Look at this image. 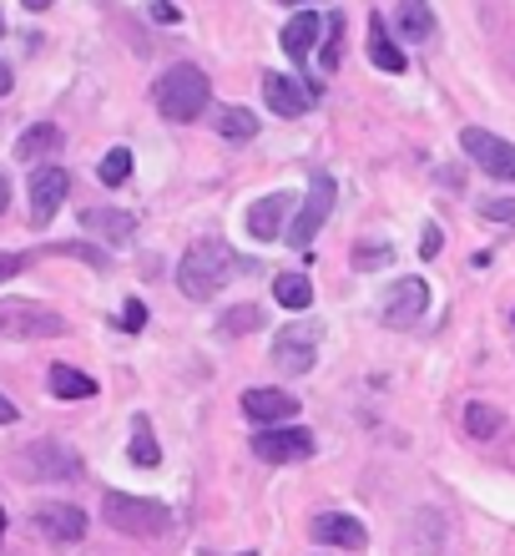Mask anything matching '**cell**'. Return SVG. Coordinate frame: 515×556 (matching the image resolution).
<instances>
[{"label": "cell", "mask_w": 515, "mask_h": 556, "mask_svg": "<svg viewBox=\"0 0 515 556\" xmlns=\"http://www.w3.org/2000/svg\"><path fill=\"white\" fill-rule=\"evenodd\" d=\"M237 268V253L222 243V238H203V243H192L182 253V264H177V289L188 293V299H213V293L233 278Z\"/></svg>", "instance_id": "6da1fadb"}, {"label": "cell", "mask_w": 515, "mask_h": 556, "mask_svg": "<svg viewBox=\"0 0 515 556\" xmlns=\"http://www.w3.org/2000/svg\"><path fill=\"white\" fill-rule=\"evenodd\" d=\"M152 102H157V112L167 122H192V117H203L207 102H213V81L197 66H172L167 76H157Z\"/></svg>", "instance_id": "7a4b0ae2"}, {"label": "cell", "mask_w": 515, "mask_h": 556, "mask_svg": "<svg viewBox=\"0 0 515 556\" xmlns=\"http://www.w3.org/2000/svg\"><path fill=\"white\" fill-rule=\"evenodd\" d=\"M102 516L112 521V531L137 536V542H157V536H167V531H172V511H167L163 501L127 496V491H106Z\"/></svg>", "instance_id": "3957f363"}, {"label": "cell", "mask_w": 515, "mask_h": 556, "mask_svg": "<svg viewBox=\"0 0 515 556\" xmlns=\"http://www.w3.org/2000/svg\"><path fill=\"white\" fill-rule=\"evenodd\" d=\"M319 339H324L319 319H298V324H288V329H279V334H273V365H279L283 375H309L313 359H319Z\"/></svg>", "instance_id": "277c9868"}, {"label": "cell", "mask_w": 515, "mask_h": 556, "mask_svg": "<svg viewBox=\"0 0 515 556\" xmlns=\"http://www.w3.org/2000/svg\"><path fill=\"white\" fill-rule=\"evenodd\" d=\"M253 455L268 460V466H298L313 455V430H298V425H263L253 435Z\"/></svg>", "instance_id": "5b68a950"}, {"label": "cell", "mask_w": 515, "mask_h": 556, "mask_svg": "<svg viewBox=\"0 0 515 556\" xmlns=\"http://www.w3.org/2000/svg\"><path fill=\"white\" fill-rule=\"evenodd\" d=\"M334 177L329 173H319L313 177V188H309V198H304V207H298V218L288 223V243H294V249H309L313 238H319V228H324L329 223V213H334Z\"/></svg>", "instance_id": "8992f818"}, {"label": "cell", "mask_w": 515, "mask_h": 556, "mask_svg": "<svg viewBox=\"0 0 515 556\" xmlns=\"http://www.w3.org/2000/svg\"><path fill=\"white\" fill-rule=\"evenodd\" d=\"M460 147H465V157H475L490 177L515 182V147L505 142V137L486 132V127H465V132H460Z\"/></svg>", "instance_id": "52a82bcc"}, {"label": "cell", "mask_w": 515, "mask_h": 556, "mask_svg": "<svg viewBox=\"0 0 515 556\" xmlns=\"http://www.w3.org/2000/svg\"><path fill=\"white\" fill-rule=\"evenodd\" d=\"M66 192H72V177L61 173V167H36V173H30V223L46 228V223L61 213Z\"/></svg>", "instance_id": "ba28073f"}, {"label": "cell", "mask_w": 515, "mask_h": 556, "mask_svg": "<svg viewBox=\"0 0 515 556\" xmlns=\"http://www.w3.org/2000/svg\"><path fill=\"white\" fill-rule=\"evenodd\" d=\"M313 97H319V87H309V81H298V76H288V72L263 76V102L273 106V117H304Z\"/></svg>", "instance_id": "9c48e42d"}, {"label": "cell", "mask_w": 515, "mask_h": 556, "mask_svg": "<svg viewBox=\"0 0 515 556\" xmlns=\"http://www.w3.org/2000/svg\"><path fill=\"white\" fill-rule=\"evenodd\" d=\"M0 329L21 339H51V334H66V319L36 304H5L0 308Z\"/></svg>", "instance_id": "30bf717a"}, {"label": "cell", "mask_w": 515, "mask_h": 556, "mask_svg": "<svg viewBox=\"0 0 515 556\" xmlns=\"http://www.w3.org/2000/svg\"><path fill=\"white\" fill-rule=\"evenodd\" d=\"M425 304H429V283H425V278H399L395 293L384 299L379 314H384V324H389V329H410V324L425 314Z\"/></svg>", "instance_id": "8fae6325"}, {"label": "cell", "mask_w": 515, "mask_h": 556, "mask_svg": "<svg viewBox=\"0 0 515 556\" xmlns=\"http://www.w3.org/2000/svg\"><path fill=\"white\" fill-rule=\"evenodd\" d=\"M313 542L344 546V552H364L369 531H364V521H353V516H344V511H324V516H313Z\"/></svg>", "instance_id": "7c38bea8"}, {"label": "cell", "mask_w": 515, "mask_h": 556, "mask_svg": "<svg viewBox=\"0 0 515 556\" xmlns=\"http://www.w3.org/2000/svg\"><path fill=\"white\" fill-rule=\"evenodd\" d=\"M243 415L258 425H288L298 415V400L288 395V390H263V384H258V390L243 395Z\"/></svg>", "instance_id": "4fadbf2b"}, {"label": "cell", "mask_w": 515, "mask_h": 556, "mask_svg": "<svg viewBox=\"0 0 515 556\" xmlns=\"http://www.w3.org/2000/svg\"><path fill=\"white\" fill-rule=\"evenodd\" d=\"M288 207H294V192H268V198H258V203L248 207V233H253V238H263V243L283 238Z\"/></svg>", "instance_id": "5bb4252c"}, {"label": "cell", "mask_w": 515, "mask_h": 556, "mask_svg": "<svg viewBox=\"0 0 515 556\" xmlns=\"http://www.w3.org/2000/svg\"><path fill=\"white\" fill-rule=\"evenodd\" d=\"M81 228H87L91 238L112 243V249H121V243H132L137 218L132 213H121V207H87V213H81Z\"/></svg>", "instance_id": "9a60e30c"}, {"label": "cell", "mask_w": 515, "mask_h": 556, "mask_svg": "<svg viewBox=\"0 0 515 556\" xmlns=\"http://www.w3.org/2000/svg\"><path fill=\"white\" fill-rule=\"evenodd\" d=\"M36 531L51 536V542H81L87 536V516L76 511V506H41L36 511Z\"/></svg>", "instance_id": "2e32d148"}, {"label": "cell", "mask_w": 515, "mask_h": 556, "mask_svg": "<svg viewBox=\"0 0 515 556\" xmlns=\"http://www.w3.org/2000/svg\"><path fill=\"white\" fill-rule=\"evenodd\" d=\"M319 36H324V21L313 11H298L288 26H283V51L294 61H309L313 56V46H319Z\"/></svg>", "instance_id": "e0dca14e"}, {"label": "cell", "mask_w": 515, "mask_h": 556, "mask_svg": "<svg viewBox=\"0 0 515 556\" xmlns=\"http://www.w3.org/2000/svg\"><path fill=\"white\" fill-rule=\"evenodd\" d=\"M369 61L389 76L404 72V51L395 46V36H389V26H384V15H369Z\"/></svg>", "instance_id": "ac0fdd59"}, {"label": "cell", "mask_w": 515, "mask_h": 556, "mask_svg": "<svg viewBox=\"0 0 515 556\" xmlns=\"http://www.w3.org/2000/svg\"><path fill=\"white\" fill-rule=\"evenodd\" d=\"M30 470H41L46 481H72L76 470H81V460H76L72 451H61L56 440H41V445L30 451Z\"/></svg>", "instance_id": "d6986e66"}, {"label": "cell", "mask_w": 515, "mask_h": 556, "mask_svg": "<svg viewBox=\"0 0 515 556\" xmlns=\"http://www.w3.org/2000/svg\"><path fill=\"white\" fill-rule=\"evenodd\" d=\"M61 127H51V122H36V127H26L21 132V142H15V157L21 162H41V157H56L61 152Z\"/></svg>", "instance_id": "ffe728a7"}, {"label": "cell", "mask_w": 515, "mask_h": 556, "mask_svg": "<svg viewBox=\"0 0 515 556\" xmlns=\"http://www.w3.org/2000/svg\"><path fill=\"white\" fill-rule=\"evenodd\" d=\"M395 30L410 36V41H429V36H435V11H429V0H399Z\"/></svg>", "instance_id": "44dd1931"}, {"label": "cell", "mask_w": 515, "mask_h": 556, "mask_svg": "<svg viewBox=\"0 0 515 556\" xmlns=\"http://www.w3.org/2000/svg\"><path fill=\"white\" fill-rule=\"evenodd\" d=\"M46 384H51V395H56V400H91V395H96V380H91V375H81V369H72V365H51Z\"/></svg>", "instance_id": "7402d4cb"}, {"label": "cell", "mask_w": 515, "mask_h": 556, "mask_svg": "<svg viewBox=\"0 0 515 556\" xmlns=\"http://www.w3.org/2000/svg\"><path fill=\"white\" fill-rule=\"evenodd\" d=\"M273 299H279L283 308L304 314V308L313 304V278H304V274H273Z\"/></svg>", "instance_id": "603a6c76"}, {"label": "cell", "mask_w": 515, "mask_h": 556, "mask_svg": "<svg viewBox=\"0 0 515 556\" xmlns=\"http://www.w3.org/2000/svg\"><path fill=\"white\" fill-rule=\"evenodd\" d=\"M465 430H471L475 440H495L505 430V415L495 410V405H486V400H471V405H465Z\"/></svg>", "instance_id": "cb8c5ba5"}, {"label": "cell", "mask_w": 515, "mask_h": 556, "mask_svg": "<svg viewBox=\"0 0 515 556\" xmlns=\"http://www.w3.org/2000/svg\"><path fill=\"white\" fill-rule=\"evenodd\" d=\"M218 132L233 142H248V137H258V117L248 106H218Z\"/></svg>", "instance_id": "d4e9b609"}, {"label": "cell", "mask_w": 515, "mask_h": 556, "mask_svg": "<svg viewBox=\"0 0 515 556\" xmlns=\"http://www.w3.org/2000/svg\"><path fill=\"white\" fill-rule=\"evenodd\" d=\"M339 61H344V15L334 11L324 21V46H319V66L324 72H339Z\"/></svg>", "instance_id": "484cf974"}, {"label": "cell", "mask_w": 515, "mask_h": 556, "mask_svg": "<svg viewBox=\"0 0 515 556\" xmlns=\"http://www.w3.org/2000/svg\"><path fill=\"white\" fill-rule=\"evenodd\" d=\"M96 177H102L106 188H121V182L132 177V152H127V147H112L102 157V167H96Z\"/></svg>", "instance_id": "4316f807"}, {"label": "cell", "mask_w": 515, "mask_h": 556, "mask_svg": "<svg viewBox=\"0 0 515 556\" xmlns=\"http://www.w3.org/2000/svg\"><path fill=\"white\" fill-rule=\"evenodd\" d=\"M127 455H132V466H157V460H163V445L152 440L147 420H137V435H132V445H127Z\"/></svg>", "instance_id": "83f0119b"}, {"label": "cell", "mask_w": 515, "mask_h": 556, "mask_svg": "<svg viewBox=\"0 0 515 556\" xmlns=\"http://www.w3.org/2000/svg\"><path fill=\"white\" fill-rule=\"evenodd\" d=\"M248 329H258V308L253 304H237L218 319V334H248Z\"/></svg>", "instance_id": "f1b7e54d"}, {"label": "cell", "mask_w": 515, "mask_h": 556, "mask_svg": "<svg viewBox=\"0 0 515 556\" xmlns=\"http://www.w3.org/2000/svg\"><path fill=\"white\" fill-rule=\"evenodd\" d=\"M475 213H480V218H490V223H511V228H515V198H480V203H475Z\"/></svg>", "instance_id": "f546056e"}, {"label": "cell", "mask_w": 515, "mask_h": 556, "mask_svg": "<svg viewBox=\"0 0 515 556\" xmlns=\"http://www.w3.org/2000/svg\"><path fill=\"white\" fill-rule=\"evenodd\" d=\"M395 258V249L389 243H364V249H353V268H379Z\"/></svg>", "instance_id": "4dcf8cb0"}, {"label": "cell", "mask_w": 515, "mask_h": 556, "mask_svg": "<svg viewBox=\"0 0 515 556\" xmlns=\"http://www.w3.org/2000/svg\"><path fill=\"white\" fill-rule=\"evenodd\" d=\"M121 329H127V334H137V329H142V324H147V304H142V299H127V304H121Z\"/></svg>", "instance_id": "1f68e13d"}, {"label": "cell", "mask_w": 515, "mask_h": 556, "mask_svg": "<svg viewBox=\"0 0 515 556\" xmlns=\"http://www.w3.org/2000/svg\"><path fill=\"white\" fill-rule=\"evenodd\" d=\"M21 268H26V253H0V283H5V278H15Z\"/></svg>", "instance_id": "d6a6232c"}, {"label": "cell", "mask_w": 515, "mask_h": 556, "mask_svg": "<svg viewBox=\"0 0 515 556\" xmlns=\"http://www.w3.org/2000/svg\"><path fill=\"white\" fill-rule=\"evenodd\" d=\"M440 249H445V233L435 228V223H429V228H425V243H420V253H425V258H435Z\"/></svg>", "instance_id": "836d02e7"}, {"label": "cell", "mask_w": 515, "mask_h": 556, "mask_svg": "<svg viewBox=\"0 0 515 556\" xmlns=\"http://www.w3.org/2000/svg\"><path fill=\"white\" fill-rule=\"evenodd\" d=\"M152 15H157V21H177V11L167 5V0H152Z\"/></svg>", "instance_id": "e575fe53"}, {"label": "cell", "mask_w": 515, "mask_h": 556, "mask_svg": "<svg viewBox=\"0 0 515 556\" xmlns=\"http://www.w3.org/2000/svg\"><path fill=\"white\" fill-rule=\"evenodd\" d=\"M0 425H15V405L5 395H0Z\"/></svg>", "instance_id": "d590c367"}, {"label": "cell", "mask_w": 515, "mask_h": 556, "mask_svg": "<svg viewBox=\"0 0 515 556\" xmlns=\"http://www.w3.org/2000/svg\"><path fill=\"white\" fill-rule=\"evenodd\" d=\"M15 87V76H11V66H0V97H5V91Z\"/></svg>", "instance_id": "8d00e7d4"}, {"label": "cell", "mask_w": 515, "mask_h": 556, "mask_svg": "<svg viewBox=\"0 0 515 556\" xmlns=\"http://www.w3.org/2000/svg\"><path fill=\"white\" fill-rule=\"evenodd\" d=\"M5 203H11V182H5V173H0V213H5Z\"/></svg>", "instance_id": "74e56055"}, {"label": "cell", "mask_w": 515, "mask_h": 556, "mask_svg": "<svg viewBox=\"0 0 515 556\" xmlns=\"http://www.w3.org/2000/svg\"><path fill=\"white\" fill-rule=\"evenodd\" d=\"M26 11H46V5H56V0H21Z\"/></svg>", "instance_id": "f35d334b"}, {"label": "cell", "mask_w": 515, "mask_h": 556, "mask_svg": "<svg viewBox=\"0 0 515 556\" xmlns=\"http://www.w3.org/2000/svg\"><path fill=\"white\" fill-rule=\"evenodd\" d=\"M279 5H304V0H279Z\"/></svg>", "instance_id": "ab89813d"}, {"label": "cell", "mask_w": 515, "mask_h": 556, "mask_svg": "<svg viewBox=\"0 0 515 556\" xmlns=\"http://www.w3.org/2000/svg\"><path fill=\"white\" fill-rule=\"evenodd\" d=\"M0 36H5V15H0Z\"/></svg>", "instance_id": "60d3db41"}, {"label": "cell", "mask_w": 515, "mask_h": 556, "mask_svg": "<svg viewBox=\"0 0 515 556\" xmlns=\"http://www.w3.org/2000/svg\"><path fill=\"white\" fill-rule=\"evenodd\" d=\"M0 531H5V511H0Z\"/></svg>", "instance_id": "b9f144b4"}, {"label": "cell", "mask_w": 515, "mask_h": 556, "mask_svg": "<svg viewBox=\"0 0 515 556\" xmlns=\"http://www.w3.org/2000/svg\"><path fill=\"white\" fill-rule=\"evenodd\" d=\"M248 556H253V552H248Z\"/></svg>", "instance_id": "7bdbcfd3"}]
</instances>
